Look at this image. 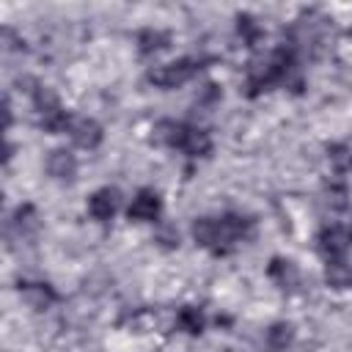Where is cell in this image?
I'll return each mask as SVG.
<instances>
[{
    "label": "cell",
    "mask_w": 352,
    "mask_h": 352,
    "mask_svg": "<svg viewBox=\"0 0 352 352\" xmlns=\"http://www.w3.org/2000/svg\"><path fill=\"white\" fill-rule=\"evenodd\" d=\"M157 242H160L162 248H179V231L170 228V226H165V228L157 234Z\"/></svg>",
    "instance_id": "obj_23"
},
{
    "label": "cell",
    "mask_w": 352,
    "mask_h": 352,
    "mask_svg": "<svg viewBox=\"0 0 352 352\" xmlns=\"http://www.w3.org/2000/svg\"><path fill=\"white\" fill-rule=\"evenodd\" d=\"M292 69H294V52L289 47L272 50L264 60H258L248 69V82H245L248 96H258L261 91H270L275 82H283Z\"/></svg>",
    "instance_id": "obj_1"
},
{
    "label": "cell",
    "mask_w": 352,
    "mask_h": 352,
    "mask_svg": "<svg viewBox=\"0 0 352 352\" xmlns=\"http://www.w3.org/2000/svg\"><path fill=\"white\" fill-rule=\"evenodd\" d=\"M168 44H170V36H168L165 30H160V28H146V30L138 33V50H140V55L160 52V50H165Z\"/></svg>",
    "instance_id": "obj_19"
},
{
    "label": "cell",
    "mask_w": 352,
    "mask_h": 352,
    "mask_svg": "<svg viewBox=\"0 0 352 352\" xmlns=\"http://www.w3.org/2000/svg\"><path fill=\"white\" fill-rule=\"evenodd\" d=\"M253 236V217L239 212H226L217 217V256L231 253L236 245Z\"/></svg>",
    "instance_id": "obj_3"
},
{
    "label": "cell",
    "mask_w": 352,
    "mask_h": 352,
    "mask_svg": "<svg viewBox=\"0 0 352 352\" xmlns=\"http://www.w3.org/2000/svg\"><path fill=\"white\" fill-rule=\"evenodd\" d=\"M182 132H184V124L173 121V118H162V121L154 124V140L160 146H168V148H179Z\"/></svg>",
    "instance_id": "obj_17"
},
{
    "label": "cell",
    "mask_w": 352,
    "mask_h": 352,
    "mask_svg": "<svg viewBox=\"0 0 352 352\" xmlns=\"http://www.w3.org/2000/svg\"><path fill=\"white\" fill-rule=\"evenodd\" d=\"M324 283L336 292H344L352 286V267L344 261V258H336V261H327L324 264Z\"/></svg>",
    "instance_id": "obj_15"
},
{
    "label": "cell",
    "mask_w": 352,
    "mask_h": 352,
    "mask_svg": "<svg viewBox=\"0 0 352 352\" xmlns=\"http://www.w3.org/2000/svg\"><path fill=\"white\" fill-rule=\"evenodd\" d=\"M160 212H162L160 192L151 190V187H143V190L135 192V198H132V204L126 209V217L135 220V223H154L160 217Z\"/></svg>",
    "instance_id": "obj_6"
},
{
    "label": "cell",
    "mask_w": 352,
    "mask_h": 352,
    "mask_svg": "<svg viewBox=\"0 0 352 352\" xmlns=\"http://www.w3.org/2000/svg\"><path fill=\"white\" fill-rule=\"evenodd\" d=\"M14 226H16L22 234L36 231V228H38V214H36V209H33L30 204H22V206L14 212Z\"/></svg>",
    "instance_id": "obj_21"
},
{
    "label": "cell",
    "mask_w": 352,
    "mask_h": 352,
    "mask_svg": "<svg viewBox=\"0 0 352 352\" xmlns=\"http://www.w3.org/2000/svg\"><path fill=\"white\" fill-rule=\"evenodd\" d=\"M204 324H206V319H204V311H201L198 305H182V308H179V314H176V327H179L182 333H187V336H201V333H204Z\"/></svg>",
    "instance_id": "obj_16"
},
{
    "label": "cell",
    "mask_w": 352,
    "mask_h": 352,
    "mask_svg": "<svg viewBox=\"0 0 352 352\" xmlns=\"http://www.w3.org/2000/svg\"><path fill=\"white\" fill-rule=\"evenodd\" d=\"M69 138H72V143H74L77 148L94 151V148H99V143L104 140V129H102V124H99L96 118H91V116H77V118H72V124H69Z\"/></svg>",
    "instance_id": "obj_5"
},
{
    "label": "cell",
    "mask_w": 352,
    "mask_h": 352,
    "mask_svg": "<svg viewBox=\"0 0 352 352\" xmlns=\"http://www.w3.org/2000/svg\"><path fill=\"white\" fill-rule=\"evenodd\" d=\"M267 275H270V280H275V286L283 289V292H294V289L300 286V272H297L294 261H289V258H283V256L270 258Z\"/></svg>",
    "instance_id": "obj_12"
},
{
    "label": "cell",
    "mask_w": 352,
    "mask_h": 352,
    "mask_svg": "<svg viewBox=\"0 0 352 352\" xmlns=\"http://www.w3.org/2000/svg\"><path fill=\"white\" fill-rule=\"evenodd\" d=\"M198 72H201V60L198 58H176L170 63L154 66L148 72V82H154L162 91H170V88H182L184 82H190Z\"/></svg>",
    "instance_id": "obj_4"
},
{
    "label": "cell",
    "mask_w": 352,
    "mask_h": 352,
    "mask_svg": "<svg viewBox=\"0 0 352 352\" xmlns=\"http://www.w3.org/2000/svg\"><path fill=\"white\" fill-rule=\"evenodd\" d=\"M121 206V192L116 187H99L88 195V214L99 223H107Z\"/></svg>",
    "instance_id": "obj_8"
},
{
    "label": "cell",
    "mask_w": 352,
    "mask_h": 352,
    "mask_svg": "<svg viewBox=\"0 0 352 352\" xmlns=\"http://www.w3.org/2000/svg\"><path fill=\"white\" fill-rule=\"evenodd\" d=\"M33 107H36V121L44 132H50V135L69 132L72 116L66 113V107L60 104L58 94L50 85H36L33 88Z\"/></svg>",
    "instance_id": "obj_2"
},
{
    "label": "cell",
    "mask_w": 352,
    "mask_h": 352,
    "mask_svg": "<svg viewBox=\"0 0 352 352\" xmlns=\"http://www.w3.org/2000/svg\"><path fill=\"white\" fill-rule=\"evenodd\" d=\"M44 168L50 173V179L55 182H74L77 179V157L69 148H52L44 160Z\"/></svg>",
    "instance_id": "obj_9"
},
{
    "label": "cell",
    "mask_w": 352,
    "mask_h": 352,
    "mask_svg": "<svg viewBox=\"0 0 352 352\" xmlns=\"http://www.w3.org/2000/svg\"><path fill=\"white\" fill-rule=\"evenodd\" d=\"M327 165L338 176L352 173V146H346V143H330L327 146Z\"/></svg>",
    "instance_id": "obj_18"
},
{
    "label": "cell",
    "mask_w": 352,
    "mask_h": 352,
    "mask_svg": "<svg viewBox=\"0 0 352 352\" xmlns=\"http://www.w3.org/2000/svg\"><path fill=\"white\" fill-rule=\"evenodd\" d=\"M236 33L242 36V41L248 47H256L261 41V36H264V28L253 14H239L236 16Z\"/></svg>",
    "instance_id": "obj_20"
},
{
    "label": "cell",
    "mask_w": 352,
    "mask_h": 352,
    "mask_svg": "<svg viewBox=\"0 0 352 352\" xmlns=\"http://www.w3.org/2000/svg\"><path fill=\"white\" fill-rule=\"evenodd\" d=\"M324 201L333 209H346L349 206V190H346V184H327L324 187Z\"/></svg>",
    "instance_id": "obj_22"
},
{
    "label": "cell",
    "mask_w": 352,
    "mask_h": 352,
    "mask_svg": "<svg viewBox=\"0 0 352 352\" xmlns=\"http://www.w3.org/2000/svg\"><path fill=\"white\" fill-rule=\"evenodd\" d=\"M19 297L33 308V311H47L58 294L47 280H19Z\"/></svg>",
    "instance_id": "obj_11"
},
{
    "label": "cell",
    "mask_w": 352,
    "mask_h": 352,
    "mask_svg": "<svg viewBox=\"0 0 352 352\" xmlns=\"http://www.w3.org/2000/svg\"><path fill=\"white\" fill-rule=\"evenodd\" d=\"M190 234H192L198 248L217 256V217H195Z\"/></svg>",
    "instance_id": "obj_13"
},
{
    "label": "cell",
    "mask_w": 352,
    "mask_h": 352,
    "mask_svg": "<svg viewBox=\"0 0 352 352\" xmlns=\"http://www.w3.org/2000/svg\"><path fill=\"white\" fill-rule=\"evenodd\" d=\"M349 242H352V239H349V234H346L341 226H324V228L316 234V250L324 256V261L344 258Z\"/></svg>",
    "instance_id": "obj_7"
},
{
    "label": "cell",
    "mask_w": 352,
    "mask_h": 352,
    "mask_svg": "<svg viewBox=\"0 0 352 352\" xmlns=\"http://www.w3.org/2000/svg\"><path fill=\"white\" fill-rule=\"evenodd\" d=\"M264 344H267L270 352H286L294 344V324L292 322H275V324H270V330L264 336Z\"/></svg>",
    "instance_id": "obj_14"
},
{
    "label": "cell",
    "mask_w": 352,
    "mask_h": 352,
    "mask_svg": "<svg viewBox=\"0 0 352 352\" xmlns=\"http://www.w3.org/2000/svg\"><path fill=\"white\" fill-rule=\"evenodd\" d=\"M349 239H352V228H349Z\"/></svg>",
    "instance_id": "obj_24"
},
{
    "label": "cell",
    "mask_w": 352,
    "mask_h": 352,
    "mask_svg": "<svg viewBox=\"0 0 352 352\" xmlns=\"http://www.w3.org/2000/svg\"><path fill=\"white\" fill-rule=\"evenodd\" d=\"M179 151H184L187 157L192 160H204L212 154V135L201 126H192V124H184V132H182V143H179Z\"/></svg>",
    "instance_id": "obj_10"
}]
</instances>
